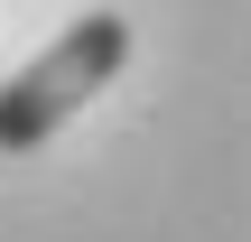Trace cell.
<instances>
[{
    "mask_svg": "<svg viewBox=\"0 0 251 242\" xmlns=\"http://www.w3.org/2000/svg\"><path fill=\"white\" fill-rule=\"evenodd\" d=\"M121 56H130V19H112V9L75 19L47 56H28V65L0 84V149H37V140H56V131L121 75Z\"/></svg>",
    "mask_w": 251,
    "mask_h": 242,
    "instance_id": "1",
    "label": "cell"
}]
</instances>
